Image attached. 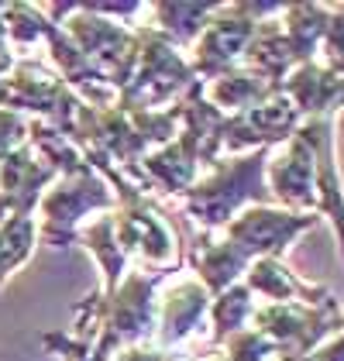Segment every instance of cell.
Wrapping results in <instances>:
<instances>
[{
    "label": "cell",
    "mask_w": 344,
    "mask_h": 361,
    "mask_svg": "<svg viewBox=\"0 0 344 361\" xmlns=\"http://www.w3.org/2000/svg\"><path fill=\"white\" fill-rule=\"evenodd\" d=\"M179 269H128L114 293H93L76 306L73 337L90 344V361H107L117 351L152 341L159 289Z\"/></svg>",
    "instance_id": "6da1fadb"
},
{
    "label": "cell",
    "mask_w": 344,
    "mask_h": 361,
    "mask_svg": "<svg viewBox=\"0 0 344 361\" xmlns=\"http://www.w3.org/2000/svg\"><path fill=\"white\" fill-rule=\"evenodd\" d=\"M265 162H269V148H255L245 155H221L179 196L183 214L200 231H221L245 207L272 203L265 190Z\"/></svg>",
    "instance_id": "7a4b0ae2"
},
{
    "label": "cell",
    "mask_w": 344,
    "mask_h": 361,
    "mask_svg": "<svg viewBox=\"0 0 344 361\" xmlns=\"http://www.w3.org/2000/svg\"><path fill=\"white\" fill-rule=\"evenodd\" d=\"M283 4H255V0H238V4H217L214 14L203 21V31L190 45V66L200 83H210L241 66L245 49L262 21L276 18Z\"/></svg>",
    "instance_id": "3957f363"
},
{
    "label": "cell",
    "mask_w": 344,
    "mask_h": 361,
    "mask_svg": "<svg viewBox=\"0 0 344 361\" xmlns=\"http://www.w3.org/2000/svg\"><path fill=\"white\" fill-rule=\"evenodd\" d=\"M142 35V56L135 66L131 83L117 93V104L128 111H166L183 100L186 90L200 83L190 59L183 49H176L169 38H162L155 28L138 25Z\"/></svg>",
    "instance_id": "277c9868"
},
{
    "label": "cell",
    "mask_w": 344,
    "mask_h": 361,
    "mask_svg": "<svg viewBox=\"0 0 344 361\" xmlns=\"http://www.w3.org/2000/svg\"><path fill=\"white\" fill-rule=\"evenodd\" d=\"M80 97L62 83L52 66L38 59H14L11 73L0 76V107L14 114H35V121L52 124L66 138L73 135V121L80 111Z\"/></svg>",
    "instance_id": "5b68a950"
},
{
    "label": "cell",
    "mask_w": 344,
    "mask_h": 361,
    "mask_svg": "<svg viewBox=\"0 0 344 361\" xmlns=\"http://www.w3.org/2000/svg\"><path fill=\"white\" fill-rule=\"evenodd\" d=\"M117 207L111 186L93 172L83 169L76 176H59L52 190L38 200V241L52 245V248H69L76 245V234L83 227V217L90 214H111Z\"/></svg>",
    "instance_id": "8992f818"
},
{
    "label": "cell",
    "mask_w": 344,
    "mask_h": 361,
    "mask_svg": "<svg viewBox=\"0 0 344 361\" xmlns=\"http://www.w3.org/2000/svg\"><path fill=\"white\" fill-rule=\"evenodd\" d=\"M248 327L265 334L283 358L300 361L341 331L344 306L338 296L327 303H258Z\"/></svg>",
    "instance_id": "52a82bcc"
},
{
    "label": "cell",
    "mask_w": 344,
    "mask_h": 361,
    "mask_svg": "<svg viewBox=\"0 0 344 361\" xmlns=\"http://www.w3.org/2000/svg\"><path fill=\"white\" fill-rule=\"evenodd\" d=\"M317 221H320L317 214H296V210H283L276 203H258V207H245L234 221L224 224L221 234L248 262L286 258V251L296 245V238L314 231Z\"/></svg>",
    "instance_id": "ba28073f"
},
{
    "label": "cell",
    "mask_w": 344,
    "mask_h": 361,
    "mask_svg": "<svg viewBox=\"0 0 344 361\" xmlns=\"http://www.w3.org/2000/svg\"><path fill=\"white\" fill-rule=\"evenodd\" d=\"M300 124H303V117L293 107V100L286 93H276L258 107L228 114L224 138H221V155H245V152H255V148L272 152V148L286 145L296 135Z\"/></svg>",
    "instance_id": "9c48e42d"
},
{
    "label": "cell",
    "mask_w": 344,
    "mask_h": 361,
    "mask_svg": "<svg viewBox=\"0 0 344 361\" xmlns=\"http://www.w3.org/2000/svg\"><path fill=\"white\" fill-rule=\"evenodd\" d=\"M300 135L314 152L317 217H327L344 258V176L338 162V117H310L300 124Z\"/></svg>",
    "instance_id": "30bf717a"
},
{
    "label": "cell",
    "mask_w": 344,
    "mask_h": 361,
    "mask_svg": "<svg viewBox=\"0 0 344 361\" xmlns=\"http://www.w3.org/2000/svg\"><path fill=\"white\" fill-rule=\"evenodd\" d=\"M265 190L276 207L296 210V214H317V193H314V152L307 138L296 135L269 152L265 162Z\"/></svg>",
    "instance_id": "8fae6325"
},
{
    "label": "cell",
    "mask_w": 344,
    "mask_h": 361,
    "mask_svg": "<svg viewBox=\"0 0 344 361\" xmlns=\"http://www.w3.org/2000/svg\"><path fill=\"white\" fill-rule=\"evenodd\" d=\"M210 300L214 296L193 276L179 279V282H166V289H159V310H155L152 344L159 351H166V355H172L179 344H186L207 324Z\"/></svg>",
    "instance_id": "7c38bea8"
},
{
    "label": "cell",
    "mask_w": 344,
    "mask_h": 361,
    "mask_svg": "<svg viewBox=\"0 0 344 361\" xmlns=\"http://www.w3.org/2000/svg\"><path fill=\"white\" fill-rule=\"evenodd\" d=\"M59 179V172L28 141L18 145L4 162H0V224L7 217H35L38 200Z\"/></svg>",
    "instance_id": "4fadbf2b"
},
{
    "label": "cell",
    "mask_w": 344,
    "mask_h": 361,
    "mask_svg": "<svg viewBox=\"0 0 344 361\" xmlns=\"http://www.w3.org/2000/svg\"><path fill=\"white\" fill-rule=\"evenodd\" d=\"M200 141L190 128L179 124L176 138L152 148L138 162V176H142L145 193H166V196H183L197 179H200Z\"/></svg>",
    "instance_id": "5bb4252c"
},
{
    "label": "cell",
    "mask_w": 344,
    "mask_h": 361,
    "mask_svg": "<svg viewBox=\"0 0 344 361\" xmlns=\"http://www.w3.org/2000/svg\"><path fill=\"white\" fill-rule=\"evenodd\" d=\"M183 262H190L193 279L200 282L210 296H217L228 286L241 282L245 272H248V265H252L221 231H200V234H193L190 238V255Z\"/></svg>",
    "instance_id": "9a60e30c"
},
{
    "label": "cell",
    "mask_w": 344,
    "mask_h": 361,
    "mask_svg": "<svg viewBox=\"0 0 344 361\" xmlns=\"http://www.w3.org/2000/svg\"><path fill=\"white\" fill-rule=\"evenodd\" d=\"M241 282L252 289V296H262L265 303H327L338 296L327 286L300 279L286 258H255Z\"/></svg>",
    "instance_id": "2e32d148"
},
{
    "label": "cell",
    "mask_w": 344,
    "mask_h": 361,
    "mask_svg": "<svg viewBox=\"0 0 344 361\" xmlns=\"http://www.w3.org/2000/svg\"><path fill=\"white\" fill-rule=\"evenodd\" d=\"M283 93L293 100L303 121L310 117H338L344 111V76L331 73L320 62H307L293 69L283 83Z\"/></svg>",
    "instance_id": "e0dca14e"
},
{
    "label": "cell",
    "mask_w": 344,
    "mask_h": 361,
    "mask_svg": "<svg viewBox=\"0 0 344 361\" xmlns=\"http://www.w3.org/2000/svg\"><path fill=\"white\" fill-rule=\"evenodd\" d=\"M331 21V4H286L279 14V25L286 35L296 66H307L320 59V45Z\"/></svg>",
    "instance_id": "ac0fdd59"
},
{
    "label": "cell",
    "mask_w": 344,
    "mask_h": 361,
    "mask_svg": "<svg viewBox=\"0 0 344 361\" xmlns=\"http://www.w3.org/2000/svg\"><path fill=\"white\" fill-rule=\"evenodd\" d=\"M203 93H207V100H210L217 111L238 114V111H248V107L265 104L269 97H276V93H283V90L272 86L269 80H262V76L252 73V69L238 66V69H231L224 76L203 83Z\"/></svg>",
    "instance_id": "d6986e66"
},
{
    "label": "cell",
    "mask_w": 344,
    "mask_h": 361,
    "mask_svg": "<svg viewBox=\"0 0 344 361\" xmlns=\"http://www.w3.org/2000/svg\"><path fill=\"white\" fill-rule=\"evenodd\" d=\"M76 245H83V248L90 251L93 258H97V265H100V276H104L100 293H114L117 282L128 276V269H131V262L124 258V251L117 248L114 217H111V214H104V217H97L93 224L80 227V234H76Z\"/></svg>",
    "instance_id": "ffe728a7"
},
{
    "label": "cell",
    "mask_w": 344,
    "mask_h": 361,
    "mask_svg": "<svg viewBox=\"0 0 344 361\" xmlns=\"http://www.w3.org/2000/svg\"><path fill=\"white\" fill-rule=\"evenodd\" d=\"M217 4H148L145 11L152 14V25L162 38H169L176 49L190 52V45L197 42L203 31V21L214 14Z\"/></svg>",
    "instance_id": "44dd1931"
},
{
    "label": "cell",
    "mask_w": 344,
    "mask_h": 361,
    "mask_svg": "<svg viewBox=\"0 0 344 361\" xmlns=\"http://www.w3.org/2000/svg\"><path fill=\"white\" fill-rule=\"evenodd\" d=\"M255 296L245 282H234L224 293H217L210 300V341L214 348H221L228 337H234L238 331H245L252 324V313H255Z\"/></svg>",
    "instance_id": "7402d4cb"
},
{
    "label": "cell",
    "mask_w": 344,
    "mask_h": 361,
    "mask_svg": "<svg viewBox=\"0 0 344 361\" xmlns=\"http://www.w3.org/2000/svg\"><path fill=\"white\" fill-rule=\"evenodd\" d=\"M35 245H38L35 217H7L0 224V289L31 258Z\"/></svg>",
    "instance_id": "603a6c76"
},
{
    "label": "cell",
    "mask_w": 344,
    "mask_h": 361,
    "mask_svg": "<svg viewBox=\"0 0 344 361\" xmlns=\"http://www.w3.org/2000/svg\"><path fill=\"white\" fill-rule=\"evenodd\" d=\"M221 355L228 361H269V358H276L279 351H276V344L262 331L245 327V331H238L234 337H228L221 344Z\"/></svg>",
    "instance_id": "cb8c5ba5"
},
{
    "label": "cell",
    "mask_w": 344,
    "mask_h": 361,
    "mask_svg": "<svg viewBox=\"0 0 344 361\" xmlns=\"http://www.w3.org/2000/svg\"><path fill=\"white\" fill-rule=\"evenodd\" d=\"M317 62L344 76V4H331V21H327V35H324Z\"/></svg>",
    "instance_id": "d4e9b609"
},
{
    "label": "cell",
    "mask_w": 344,
    "mask_h": 361,
    "mask_svg": "<svg viewBox=\"0 0 344 361\" xmlns=\"http://www.w3.org/2000/svg\"><path fill=\"white\" fill-rule=\"evenodd\" d=\"M25 141H28V121H25L21 114L0 107V162H4L18 145H25Z\"/></svg>",
    "instance_id": "484cf974"
},
{
    "label": "cell",
    "mask_w": 344,
    "mask_h": 361,
    "mask_svg": "<svg viewBox=\"0 0 344 361\" xmlns=\"http://www.w3.org/2000/svg\"><path fill=\"white\" fill-rule=\"evenodd\" d=\"M300 361H344V327L334 331L320 348H314L307 358H300Z\"/></svg>",
    "instance_id": "4316f807"
},
{
    "label": "cell",
    "mask_w": 344,
    "mask_h": 361,
    "mask_svg": "<svg viewBox=\"0 0 344 361\" xmlns=\"http://www.w3.org/2000/svg\"><path fill=\"white\" fill-rule=\"evenodd\" d=\"M107 361H172V355L159 351L152 341H145V344H135V348H124V351H117L114 358H107Z\"/></svg>",
    "instance_id": "83f0119b"
},
{
    "label": "cell",
    "mask_w": 344,
    "mask_h": 361,
    "mask_svg": "<svg viewBox=\"0 0 344 361\" xmlns=\"http://www.w3.org/2000/svg\"><path fill=\"white\" fill-rule=\"evenodd\" d=\"M269 361H296V358H283V355H276V358H269Z\"/></svg>",
    "instance_id": "f1b7e54d"
},
{
    "label": "cell",
    "mask_w": 344,
    "mask_h": 361,
    "mask_svg": "<svg viewBox=\"0 0 344 361\" xmlns=\"http://www.w3.org/2000/svg\"><path fill=\"white\" fill-rule=\"evenodd\" d=\"M172 361H176V358H172Z\"/></svg>",
    "instance_id": "f546056e"
}]
</instances>
